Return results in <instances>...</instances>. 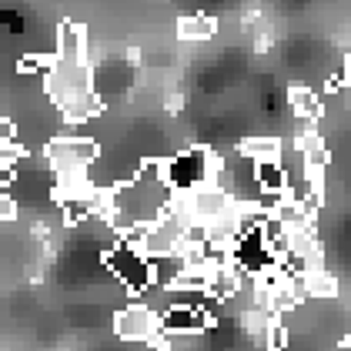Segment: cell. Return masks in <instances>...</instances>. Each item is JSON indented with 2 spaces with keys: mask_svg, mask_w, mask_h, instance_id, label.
<instances>
[{
  "mask_svg": "<svg viewBox=\"0 0 351 351\" xmlns=\"http://www.w3.org/2000/svg\"><path fill=\"white\" fill-rule=\"evenodd\" d=\"M181 108H184V97H181V94H171V97H167V110L174 114V110H181Z\"/></svg>",
  "mask_w": 351,
  "mask_h": 351,
  "instance_id": "ac0fdd59",
  "label": "cell"
},
{
  "mask_svg": "<svg viewBox=\"0 0 351 351\" xmlns=\"http://www.w3.org/2000/svg\"><path fill=\"white\" fill-rule=\"evenodd\" d=\"M254 178H258V188L265 197H281L285 191V161L274 158V161H254Z\"/></svg>",
  "mask_w": 351,
  "mask_h": 351,
  "instance_id": "30bf717a",
  "label": "cell"
},
{
  "mask_svg": "<svg viewBox=\"0 0 351 351\" xmlns=\"http://www.w3.org/2000/svg\"><path fill=\"white\" fill-rule=\"evenodd\" d=\"M114 331L128 341H147L158 331V311H151L147 304H128L114 315Z\"/></svg>",
  "mask_w": 351,
  "mask_h": 351,
  "instance_id": "ba28073f",
  "label": "cell"
},
{
  "mask_svg": "<svg viewBox=\"0 0 351 351\" xmlns=\"http://www.w3.org/2000/svg\"><path fill=\"white\" fill-rule=\"evenodd\" d=\"M217 34V21L208 14H191L178 21V37L188 40V44H201V40H211Z\"/></svg>",
  "mask_w": 351,
  "mask_h": 351,
  "instance_id": "8fae6325",
  "label": "cell"
},
{
  "mask_svg": "<svg viewBox=\"0 0 351 351\" xmlns=\"http://www.w3.org/2000/svg\"><path fill=\"white\" fill-rule=\"evenodd\" d=\"M215 161H217V154L201 151V147L181 151V154H174V158H164V181H167L171 191L188 194V191L201 188V184H211Z\"/></svg>",
  "mask_w": 351,
  "mask_h": 351,
  "instance_id": "3957f363",
  "label": "cell"
},
{
  "mask_svg": "<svg viewBox=\"0 0 351 351\" xmlns=\"http://www.w3.org/2000/svg\"><path fill=\"white\" fill-rule=\"evenodd\" d=\"M51 64H54V54H24L17 60V71L21 74H47L51 71Z\"/></svg>",
  "mask_w": 351,
  "mask_h": 351,
  "instance_id": "9a60e30c",
  "label": "cell"
},
{
  "mask_svg": "<svg viewBox=\"0 0 351 351\" xmlns=\"http://www.w3.org/2000/svg\"><path fill=\"white\" fill-rule=\"evenodd\" d=\"M104 261H108L110 274H114L128 291L144 295V291L151 288V261H147V254H144L141 247H134V244H128V241H117L108 251Z\"/></svg>",
  "mask_w": 351,
  "mask_h": 351,
  "instance_id": "277c9868",
  "label": "cell"
},
{
  "mask_svg": "<svg viewBox=\"0 0 351 351\" xmlns=\"http://www.w3.org/2000/svg\"><path fill=\"white\" fill-rule=\"evenodd\" d=\"M288 104L301 121H318L322 117V101L311 87H288Z\"/></svg>",
  "mask_w": 351,
  "mask_h": 351,
  "instance_id": "7c38bea8",
  "label": "cell"
},
{
  "mask_svg": "<svg viewBox=\"0 0 351 351\" xmlns=\"http://www.w3.org/2000/svg\"><path fill=\"white\" fill-rule=\"evenodd\" d=\"M238 151L251 161H274L281 158V137H244Z\"/></svg>",
  "mask_w": 351,
  "mask_h": 351,
  "instance_id": "4fadbf2b",
  "label": "cell"
},
{
  "mask_svg": "<svg viewBox=\"0 0 351 351\" xmlns=\"http://www.w3.org/2000/svg\"><path fill=\"white\" fill-rule=\"evenodd\" d=\"M54 60H60V64H87V27L84 24L60 21Z\"/></svg>",
  "mask_w": 351,
  "mask_h": 351,
  "instance_id": "9c48e42d",
  "label": "cell"
},
{
  "mask_svg": "<svg viewBox=\"0 0 351 351\" xmlns=\"http://www.w3.org/2000/svg\"><path fill=\"white\" fill-rule=\"evenodd\" d=\"M14 141H17V128H14V121L0 114V147H3V144H14Z\"/></svg>",
  "mask_w": 351,
  "mask_h": 351,
  "instance_id": "e0dca14e",
  "label": "cell"
},
{
  "mask_svg": "<svg viewBox=\"0 0 351 351\" xmlns=\"http://www.w3.org/2000/svg\"><path fill=\"white\" fill-rule=\"evenodd\" d=\"M211 298L204 304H167L161 315H158V328L167 331L171 338L174 335H201L215 324V315L208 311Z\"/></svg>",
  "mask_w": 351,
  "mask_h": 351,
  "instance_id": "52a82bcc",
  "label": "cell"
},
{
  "mask_svg": "<svg viewBox=\"0 0 351 351\" xmlns=\"http://www.w3.org/2000/svg\"><path fill=\"white\" fill-rule=\"evenodd\" d=\"M14 217H17V201L10 194H0V224H7Z\"/></svg>",
  "mask_w": 351,
  "mask_h": 351,
  "instance_id": "2e32d148",
  "label": "cell"
},
{
  "mask_svg": "<svg viewBox=\"0 0 351 351\" xmlns=\"http://www.w3.org/2000/svg\"><path fill=\"white\" fill-rule=\"evenodd\" d=\"M265 348L268 351H285L288 348V324L281 322V318H268V324H265Z\"/></svg>",
  "mask_w": 351,
  "mask_h": 351,
  "instance_id": "5bb4252c",
  "label": "cell"
},
{
  "mask_svg": "<svg viewBox=\"0 0 351 351\" xmlns=\"http://www.w3.org/2000/svg\"><path fill=\"white\" fill-rule=\"evenodd\" d=\"M188 224L191 221L184 215H178V211L161 215L154 224L144 228V234H141V251H144L147 258L178 254V247H181V241H184V228H188Z\"/></svg>",
  "mask_w": 351,
  "mask_h": 351,
  "instance_id": "8992f818",
  "label": "cell"
},
{
  "mask_svg": "<svg viewBox=\"0 0 351 351\" xmlns=\"http://www.w3.org/2000/svg\"><path fill=\"white\" fill-rule=\"evenodd\" d=\"M101 158V144L94 137H51L47 141V164L54 167V174L67 171H90Z\"/></svg>",
  "mask_w": 351,
  "mask_h": 351,
  "instance_id": "5b68a950",
  "label": "cell"
},
{
  "mask_svg": "<svg viewBox=\"0 0 351 351\" xmlns=\"http://www.w3.org/2000/svg\"><path fill=\"white\" fill-rule=\"evenodd\" d=\"M44 87H47V97L60 110L84 101V97H90V94H97L94 90V71H90V64H60V60H54L51 71L44 74Z\"/></svg>",
  "mask_w": 351,
  "mask_h": 351,
  "instance_id": "7a4b0ae2",
  "label": "cell"
},
{
  "mask_svg": "<svg viewBox=\"0 0 351 351\" xmlns=\"http://www.w3.org/2000/svg\"><path fill=\"white\" fill-rule=\"evenodd\" d=\"M171 194L164 181V158H147L141 161L137 174L131 181H117L114 184V201H110L108 224L124 234L131 228H147L171 208Z\"/></svg>",
  "mask_w": 351,
  "mask_h": 351,
  "instance_id": "6da1fadb",
  "label": "cell"
}]
</instances>
